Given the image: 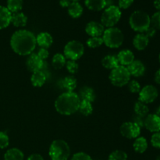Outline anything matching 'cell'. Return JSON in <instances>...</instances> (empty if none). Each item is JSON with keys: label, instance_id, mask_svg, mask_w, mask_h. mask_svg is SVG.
<instances>
[{"label": "cell", "instance_id": "ffe728a7", "mask_svg": "<svg viewBox=\"0 0 160 160\" xmlns=\"http://www.w3.org/2000/svg\"><path fill=\"white\" fill-rule=\"evenodd\" d=\"M79 97L82 100H85V101L90 102H93L95 99V91L92 88L84 86V87L81 88V90H80Z\"/></svg>", "mask_w": 160, "mask_h": 160}, {"label": "cell", "instance_id": "60d3db41", "mask_svg": "<svg viewBox=\"0 0 160 160\" xmlns=\"http://www.w3.org/2000/svg\"><path fill=\"white\" fill-rule=\"evenodd\" d=\"M37 55L42 59V60H45V59H46L48 57L49 52H48V51L47 50V48H41L40 49L38 50V52Z\"/></svg>", "mask_w": 160, "mask_h": 160}, {"label": "cell", "instance_id": "cb8c5ba5", "mask_svg": "<svg viewBox=\"0 0 160 160\" xmlns=\"http://www.w3.org/2000/svg\"><path fill=\"white\" fill-rule=\"evenodd\" d=\"M119 64L120 63H119L117 57L115 56L108 55L102 59V65L103 66V67L108 69V70H113L114 68L118 67Z\"/></svg>", "mask_w": 160, "mask_h": 160}, {"label": "cell", "instance_id": "ba28073f", "mask_svg": "<svg viewBox=\"0 0 160 160\" xmlns=\"http://www.w3.org/2000/svg\"><path fill=\"white\" fill-rule=\"evenodd\" d=\"M84 47L79 41L73 40L69 42L65 45L63 49L64 56L66 59L76 61L84 55Z\"/></svg>", "mask_w": 160, "mask_h": 160}, {"label": "cell", "instance_id": "9a60e30c", "mask_svg": "<svg viewBox=\"0 0 160 160\" xmlns=\"http://www.w3.org/2000/svg\"><path fill=\"white\" fill-rule=\"evenodd\" d=\"M149 43V38L144 33H139L134 36L133 39V45L136 49L139 51L145 50Z\"/></svg>", "mask_w": 160, "mask_h": 160}, {"label": "cell", "instance_id": "ac0fdd59", "mask_svg": "<svg viewBox=\"0 0 160 160\" xmlns=\"http://www.w3.org/2000/svg\"><path fill=\"white\" fill-rule=\"evenodd\" d=\"M12 13L6 7L0 6V30L7 28L11 23Z\"/></svg>", "mask_w": 160, "mask_h": 160}, {"label": "cell", "instance_id": "b9f144b4", "mask_svg": "<svg viewBox=\"0 0 160 160\" xmlns=\"http://www.w3.org/2000/svg\"><path fill=\"white\" fill-rule=\"evenodd\" d=\"M144 121H145V120L143 119V117H139V116L136 115L134 116V118H133V122H134V123H136V124L141 128H144Z\"/></svg>", "mask_w": 160, "mask_h": 160}, {"label": "cell", "instance_id": "2e32d148", "mask_svg": "<svg viewBox=\"0 0 160 160\" xmlns=\"http://www.w3.org/2000/svg\"><path fill=\"white\" fill-rule=\"evenodd\" d=\"M117 59L121 66H129L134 60V55L132 51L128 49L122 50L117 55Z\"/></svg>", "mask_w": 160, "mask_h": 160}, {"label": "cell", "instance_id": "d6a6232c", "mask_svg": "<svg viewBox=\"0 0 160 160\" xmlns=\"http://www.w3.org/2000/svg\"><path fill=\"white\" fill-rule=\"evenodd\" d=\"M108 160H128V154L121 150H116L109 155Z\"/></svg>", "mask_w": 160, "mask_h": 160}, {"label": "cell", "instance_id": "d4e9b609", "mask_svg": "<svg viewBox=\"0 0 160 160\" xmlns=\"http://www.w3.org/2000/svg\"><path fill=\"white\" fill-rule=\"evenodd\" d=\"M67 9L69 15L73 18H78L83 13V7L78 2H71Z\"/></svg>", "mask_w": 160, "mask_h": 160}, {"label": "cell", "instance_id": "1f68e13d", "mask_svg": "<svg viewBox=\"0 0 160 160\" xmlns=\"http://www.w3.org/2000/svg\"><path fill=\"white\" fill-rule=\"evenodd\" d=\"M103 44L102 37H91L87 40V45L91 48H96Z\"/></svg>", "mask_w": 160, "mask_h": 160}, {"label": "cell", "instance_id": "f6af8a7d", "mask_svg": "<svg viewBox=\"0 0 160 160\" xmlns=\"http://www.w3.org/2000/svg\"><path fill=\"white\" fill-rule=\"evenodd\" d=\"M70 3H71V1H70V0H60V1H59V5H60L62 7L64 8H68V6H70Z\"/></svg>", "mask_w": 160, "mask_h": 160}, {"label": "cell", "instance_id": "74e56055", "mask_svg": "<svg viewBox=\"0 0 160 160\" xmlns=\"http://www.w3.org/2000/svg\"><path fill=\"white\" fill-rule=\"evenodd\" d=\"M9 145V137L4 132L0 131V148H5Z\"/></svg>", "mask_w": 160, "mask_h": 160}, {"label": "cell", "instance_id": "603a6c76", "mask_svg": "<svg viewBox=\"0 0 160 160\" xmlns=\"http://www.w3.org/2000/svg\"><path fill=\"white\" fill-rule=\"evenodd\" d=\"M23 152L17 148H10L4 155V160H23Z\"/></svg>", "mask_w": 160, "mask_h": 160}, {"label": "cell", "instance_id": "7bdbcfd3", "mask_svg": "<svg viewBox=\"0 0 160 160\" xmlns=\"http://www.w3.org/2000/svg\"><path fill=\"white\" fill-rule=\"evenodd\" d=\"M144 34H145L148 38H153L155 35H156V30L154 28H152V26H150L149 28H148V29L144 32Z\"/></svg>", "mask_w": 160, "mask_h": 160}, {"label": "cell", "instance_id": "277c9868", "mask_svg": "<svg viewBox=\"0 0 160 160\" xmlns=\"http://www.w3.org/2000/svg\"><path fill=\"white\" fill-rule=\"evenodd\" d=\"M48 155L52 160H67L70 156V148L63 140H55L49 147Z\"/></svg>", "mask_w": 160, "mask_h": 160}, {"label": "cell", "instance_id": "f907efd6", "mask_svg": "<svg viewBox=\"0 0 160 160\" xmlns=\"http://www.w3.org/2000/svg\"><path fill=\"white\" fill-rule=\"evenodd\" d=\"M156 160H160V155H159V156H158L157 158H156Z\"/></svg>", "mask_w": 160, "mask_h": 160}, {"label": "cell", "instance_id": "7402d4cb", "mask_svg": "<svg viewBox=\"0 0 160 160\" xmlns=\"http://www.w3.org/2000/svg\"><path fill=\"white\" fill-rule=\"evenodd\" d=\"M85 6L92 11L102 10L106 6V0H85Z\"/></svg>", "mask_w": 160, "mask_h": 160}, {"label": "cell", "instance_id": "8fae6325", "mask_svg": "<svg viewBox=\"0 0 160 160\" xmlns=\"http://www.w3.org/2000/svg\"><path fill=\"white\" fill-rule=\"evenodd\" d=\"M144 127L150 132H160V117L156 114H148L145 118Z\"/></svg>", "mask_w": 160, "mask_h": 160}, {"label": "cell", "instance_id": "5b68a950", "mask_svg": "<svg viewBox=\"0 0 160 160\" xmlns=\"http://www.w3.org/2000/svg\"><path fill=\"white\" fill-rule=\"evenodd\" d=\"M103 43L111 48H119L123 44L124 36L123 32L117 28H109L104 31L102 34Z\"/></svg>", "mask_w": 160, "mask_h": 160}, {"label": "cell", "instance_id": "4fadbf2b", "mask_svg": "<svg viewBox=\"0 0 160 160\" xmlns=\"http://www.w3.org/2000/svg\"><path fill=\"white\" fill-rule=\"evenodd\" d=\"M105 31V27L97 21H90L86 25L85 31L91 37H101Z\"/></svg>", "mask_w": 160, "mask_h": 160}, {"label": "cell", "instance_id": "ab89813d", "mask_svg": "<svg viewBox=\"0 0 160 160\" xmlns=\"http://www.w3.org/2000/svg\"><path fill=\"white\" fill-rule=\"evenodd\" d=\"M134 2V0H119V8L126 9L129 8Z\"/></svg>", "mask_w": 160, "mask_h": 160}, {"label": "cell", "instance_id": "8d00e7d4", "mask_svg": "<svg viewBox=\"0 0 160 160\" xmlns=\"http://www.w3.org/2000/svg\"><path fill=\"white\" fill-rule=\"evenodd\" d=\"M151 144L154 148H160V132L154 133L151 138Z\"/></svg>", "mask_w": 160, "mask_h": 160}, {"label": "cell", "instance_id": "3957f363", "mask_svg": "<svg viewBox=\"0 0 160 160\" xmlns=\"http://www.w3.org/2000/svg\"><path fill=\"white\" fill-rule=\"evenodd\" d=\"M131 28L134 31L144 33L150 26V17L147 12L142 10H136L131 15L129 19Z\"/></svg>", "mask_w": 160, "mask_h": 160}, {"label": "cell", "instance_id": "d590c367", "mask_svg": "<svg viewBox=\"0 0 160 160\" xmlns=\"http://www.w3.org/2000/svg\"><path fill=\"white\" fill-rule=\"evenodd\" d=\"M128 88H129V90L131 93H139L141 89H142L139 82H138L135 80L131 81L128 83Z\"/></svg>", "mask_w": 160, "mask_h": 160}, {"label": "cell", "instance_id": "484cf974", "mask_svg": "<svg viewBox=\"0 0 160 160\" xmlns=\"http://www.w3.org/2000/svg\"><path fill=\"white\" fill-rule=\"evenodd\" d=\"M133 147L136 152L144 153L148 148V142L144 137H138L134 141Z\"/></svg>", "mask_w": 160, "mask_h": 160}, {"label": "cell", "instance_id": "f1b7e54d", "mask_svg": "<svg viewBox=\"0 0 160 160\" xmlns=\"http://www.w3.org/2000/svg\"><path fill=\"white\" fill-rule=\"evenodd\" d=\"M66 62L67 61H66V57L64 56V55L61 54V53H56L53 56L52 64V67L56 70L62 69L66 65Z\"/></svg>", "mask_w": 160, "mask_h": 160}, {"label": "cell", "instance_id": "e0dca14e", "mask_svg": "<svg viewBox=\"0 0 160 160\" xmlns=\"http://www.w3.org/2000/svg\"><path fill=\"white\" fill-rule=\"evenodd\" d=\"M53 38L51 34L48 32H41L36 37V43L41 48H48L52 45Z\"/></svg>", "mask_w": 160, "mask_h": 160}, {"label": "cell", "instance_id": "9c48e42d", "mask_svg": "<svg viewBox=\"0 0 160 160\" xmlns=\"http://www.w3.org/2000/svg\"><path fill=\"white\" fill-rule=\"evenodd\" d=\"M159 92L157 88L152 84H148L141 89L138 99L140 102L147 105L153 102L157 98Z\"/></svg>", "mask_w": 160, "mask_h": 160}, {"label": "cell", "instance_id": "7dc6e473", "mask_svg": "<svg viewBox=\"0 0 160 160\" xmlns=\"http://www.w3.org/2000/svg\"><path fill=\"white\" fill-rule=\"evenodd\" d=\"M153 4H154L155 8H156L158 11H160V0H154Z\"/></svg>", "mask_w": 160, "mask_h": 160}, {"label": "cell", "instance_id": "d6986e66", "mask_svg": "<svg viewBox=\"0 0 160 160\" xmlns=\"http://www.w3.org/2000/svg\"><path fill=\"white\" fill-rule=\"evenodd\" d=\"M46 79L47 78L45 73L42 72V70H39V71L34 72V73H32L31 78V81L33 86L39 88L45 84Z\"/></svg>", "mask_w": 160, "mask_h": 160}, {"label": "cell", "instance_id": "6da1fadb", "mask_svg": "<svg viewBox=\"0 0 160 160\" xmlns=\"http://www.w3.org/2000/svg\"><path fill=\"white\" fill-rule=\"evenodd\" d=\"M36 37L28 30H19L13 33L10 39L12 49L20 56H28L36 48Z\"/></svg>", "mask_w": 160, "mask_h": 160}, {"label": "cell", "instance_id": "30bf717a", "mask_svg": "<svg viewBox=\"0 0 160 160\" xmlns=\"http://www.w3.org/2000/svg\"><path fill=\"white\" fill-rule=\"evenodd\" d=\"M141 129L134 122H125L120 128V134L123 137L129 139L137 138L141 134Z\"/></svg>", "mask_w": 160, "mask_h": 160}, {"label": "cell", "instance_id": "5bb4252c", "mask_svg": "<svg viewBox=\"0 0 160 160\" xmlns=\"http://www.w3.org/2000/svg\"><path fill=\"white\" fill-rule=\"evenodd\" d=\"M127 68H128L131 76L135 77V78L143 76L145 72V65L140 60H135L134 59L129 66H128Z\"/></svg>", "mask_w": 160, "mask_h": 160}, {"label": "cell", "instance_id": "8992f818", "mask_svg": "<svg viewBox=\"0 0 160 160\" xmlns=\"http://www.w3.org/2000/svg\"><path fill=\"white\" fill-rule=\"evenodd\" d=\"M131 77L128 68L121 65L111 70L109 73V80L112 85L116 87H123L128 84L130 82Z\"/></svg>", "mask_w": 160, "mask_h": 160}, {"label": "cell", "instance_id": "681fc988", "mask_svg": "<svg viewBox=\"0 0 160 160\" xmlns=\"http://www.w3.org/2000/svg\"><path fill=\"white\" fill-rule=\"evenodd\" d=\"M71 2H79L80 0H70Z\"/></svg>", "mask_w": 160, "mask_h": 160}, {"label": "cell", "instance_id": "4dcf8cb0", "mask_svg": "<svg viewBox=\"0 0 160 160\" xmlns=\"http://www.w3.org/2000/svg\"><path fill=\"white\" fill-rule=\"evenodd\" d=\"M78 110L84 116L91 115L92 113V112H93V107H92V102L85 101V100H81V102H80Z\"/></svg>", "mask_w": 160, "mask_h": 160}, {"label": "cell", "instance_id": "7a4b0ae2", "mask_svg": "<svg viewBox=\"0 0 160 160\" xmlns=\"http://www.w3.org/2000/svg\"><path fill=\"white\" fill-rule=\"evenodd\" d=\"M79 95L73 92H67L59 95L55 102V108L59 113L69 116L75 113L79 109Z\"/></svg>", "mask_w": 160, "mask_h": 160}, {"label": "cell", "instance_id": "4316f807", "mask_svg": "<svg viewBox=\"0 0 160 160\" xmlns=\"http://www.w3.org/2000/svg\"><path fill=\"white\" fill-rule=\"evenodd\" d=\"M77 84H78V82H77L76 78H73V76L66 77L62 81V87L67 92H73V90L77 88Z\"/></svg>", "mask_w": 160, "mask_h": 160}, {"label": "cell", "instance_id": "83f0119b", "mask_svg": "<svg viewBox=\"0 0 160 160\" xmlns=\"http://www.w3.org/2000/svg\"><path fill=\"white\" fill-rule=\"evenodd\" d=\"M134 112H135L136 115L144 118V117H146L148 115L149 109H148V106L146 104L140 101H138L134 104Z\"/></svg>", "mask_w": 160, "mask_h": 160}, {"label": "cell", "instance_id": "ee69618b", "mask_svg": "<svg viewBox=\"0 0 160 160\" xmlns=\"http://www.w3.org/2000/svg\"><path fill=\"white\" fill-rule=\"evenodd\" d=\"M27 160H44V159L40 154L34 153V154L31 155V156L28 158V159Z\"/></svg>", "mask_w": 160, "mask_h": 160}, {"label": "cell", "instance_id": "bcb514c9", "mask_svg": "<svg viewBox=\"0 0 160 160\" xmlns=\"http://www.w3.org/2000/svg\"><path fill=\"white\" fill-rule=\"evenodd\" d=\"M155 81H156V84H160V69L156 72V74H155Z\"/></svg>", "mask_w": 160, "mask_h": 160}, {"label": "cell", "instance_id": "836d02e7", "mask_svg": "<svg viewBox=\"0 0 160 160\" xmlns=\"http://www.w3.org/2000/svg\"><path fill=\"white\" fill-rule=\"evenodd\" d=\"M150 23L156 30H160V11H157L150 17Z\"/></svg>", "mask_w": 160, "mask_h": 160}, {"label": "cell", "instance_id": "52a82bcc", "mask_svg": "<svg viewBox=\"0 0 160 160\" xmlns=\"http://www.w3.org/2000/svg\"><path fill=\"white\" fill-rule=\"evenodd\" d=\"M121 18V11L117 6L106 8L101 17V23L106 28H113Z\"/></svg>", "mask_w": 160, "mask_h": 160}, {"label": "cell", "instance_id": "44dd1931", "mask_svg": "<svg viewBox=\"0 0 160 160\" xmlns=\"http://www.w3.org/2000/svg\"><path fill=\"white\" fill-rule=\"evenodd\" d=\"M27 22H28V17L23 12H18L12 14L11 23L13 24V26L17 28H22L26 26Z\"/></svg>", "mask_w": 160, "mask_h": 160}, {"label": "cell", "instance_id": "7c38bea8", "mask_svg": "<svg viewBox=\"0 0 160 160\" xmlns=\"http://www.w3.org/2000/svg\"><path fill=\"white\" fill-rule=\"evenodd\" d=\"M26 66L29 71L34 73L42 70L44 66V62L36 53H31L27 59Z\"/></svg>", "mask_w": 160, "mask_h": 160}, {"label": "cell", "instance_id": "f35d334b", "mask_svg": "<svg viewBox=\"0 0 160 160\" xmlns=\"http://www.w3.org/2000/svg\"><path fill=\"white\" fill-rule=\"evenodd\" d=\"M71 160H92V159L87 153L77 152L73 155Z\"/></svg>", "mask_w": 160, "mask_h": 160}, {"label": "cell", "instance_id": "c3c4849f", "mask_svg": "<svg viewBox=\"0 0 160 160\" xmlns=\"http://www.w3.org/2000/svg\"><path fill=\"white\" fill-rule=\"evenodd\" d=\"M155 114H156V115H157L158 117H160V106H159V107L157 108V109H156V113H155Z\"/></svg>", "mask_w": 160, "mask_h": 160}, {"label": "cell", "instance_id": "f546056e", "mask_svg": "<svg viewBox=\"0 0 160 160\" xmlns=\"http://www.w3.org/2000/svg\"><path fill=\"white\" fill-rule=\"evenodd\" d=\"M23 0H7V8L11 13H15L20 11L23 8Z\"/></svg>", "mask_w": 160, "mask_h": 160}, {"label": "cell", "instance_id": "816d5d0a", "mask_svg": "<svg viewBox=\"0 0 160 160\" xmlns=\"http://www.w3.org/2000/svg\"><path fill=\"white\" fill-rule=\"evenodd\" d=\"M159 63H160V53H159Z\"/></svg>", "mask_w": 160, "mask_h": 160}, {"label": "cell", "instance_id": "e575fe53", "mask_svg": "<svg viewBox=\"0 0 160 160\" xmlns=\"http://www.w3.org/2000/svg\"><path fill=\"white\" fill-rule=\"evenodd\" d=\"M66 67L68 72L72 74H74L78 71V64L77 63L76 61L69 60L66 62Z\"/></svg>", "mask_w": 160, "mask_h": 160}]
</instances>
